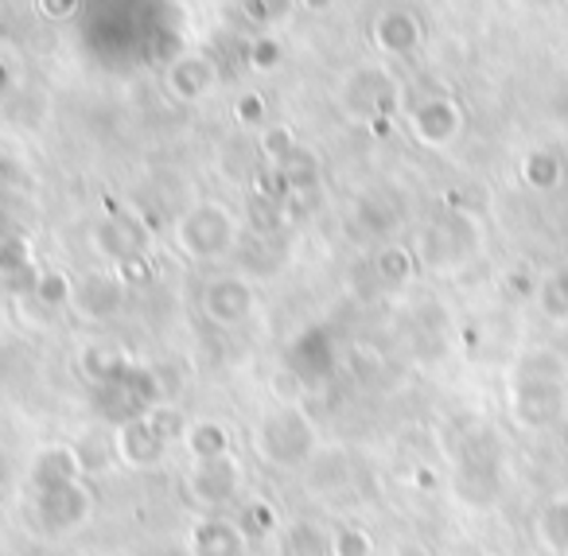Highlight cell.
I'll return each mask as SVG.
<instances>
[{"label": "cell", "mask_w": 568, "mask_h": 556, "mask_svg": "<svg viewBox=\"0 0 568 556\" xmlns=\"http://www.w3.org/2000/svg\"><path fill=\"white\" fill-rule=\"evenodd\" d=\"M510 408L521 428H557L568 413V382H557V377H514Z\"/></svg>", "instance_id": "6da1fadb"}, {"label": "cell", "mask_w": 568, "mask_h": 556, "mask_svg": "<svg viewBox=\"0 0 568 556\" xmlns=\"http://www.w3.org/2000/svg\"><path fill=\"white\" fill-rule=\"evenodd\" d=\"M537 537L557 556H568V494H557V498L541 506V514H537Z\"/></svg>", "instance_id": "7a4b0ae2"}, {"label": "cell", "mask_w": 568, "mask_h": 556, "mask_svg": "<svg viewBox=\"0 0 568 556\" xmlns=\"http://www.w3.org/2000/svg\"><path fill=\"white\" fill-rule=\"evenodd\" d=\"M521 180L534 191H557L560 180H565V164H560L557 152L537 149V152H529L526 164H521Z\"/></svg>", "instance_id": "3957f363"}, {"label": "cell", "mask_w": 568, "mask_h": 556, "mask_svg": "<svg viewBox=\"0 0 568 556\" xmlns=\"http://www.w3.org/2000/svg\"><path fill=\"white\" fill-rule=\"evenodd\" d=\"M417 125L428 144H448L452 137L459 133V110L452 102H433L425 113H420Z\"/></svg>", "instance_id": "277c9868"}, {"label": "cell", "mask_w": 568, "mask_h": 556, "mask_svg": "<svg viewBox=\"0 0 568 556\" xmlns=\"http://www.w3.org/2000/svg\"><path fill=\"white\" fill-rule=\"evenodd\" d=\"M541 312L549 315L552 323H568V265L552 269L541 281Z\"/></svg>", "instance_id": "5b68a950"}, {"label": "cell", "mask_w": 568, "mask_h": 556, "mask_svg": "<svg viewBox=\"0 0 568 556\" xmlns=\"http://www.w3.org/2000/svg\"><path fill=\"white\" fill-rule=\"evenodd\" d=\"M394 556H428L420 545H413V540H405V545H397V553Z\"/></svg>", "instance_id": "8992f818"}, {"label": "cell", "mask_w": 568, "mask_h": 556, "mask_svg": "<svg viewBox=\"0 0 568 556\" xmlns=\"http://www.w3.org/2000/svg\"><path fill=\"white\" fill-rule=\"evenodd\" d=\"M464 556H490V553H483V548H471V553H464Z\"/></svg>", "instance_id": "52a82bcc"}]
</instances>
